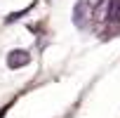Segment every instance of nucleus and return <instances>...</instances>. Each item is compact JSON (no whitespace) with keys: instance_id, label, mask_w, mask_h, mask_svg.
Listing matches in <instances>:
<instances>
[{"instance_id":"f03ea898","label":"nucleus","mask_w":120,"mask_h":118,"mask_svg":"<svg viewBox=\"0 0 120 118\" xmlns=\"http://www.w3.org/2000/svg\"><path fill=\"white\" fill-rule=\"evenodd\" d=\"M24 64H28V52H26V50H14V52H10V57H7V66H10V69H19V66H24Z\"/></svg>"},{"instance_id":"20e7f679","label":"nucleus","mask_w":120,"mask_h":118,"mask_svg":"<svg viewBox=\"0 0 120 118\" xmlns=\"http://www.w3.org/2000/svg\"><path fill=\"white\" fill-rule=\"evenodd\" d=\"M115 21H118V24H120V12H118V17H115Z\"/></svg>"},{"instance_id":"7ed1b4c3","label":"nucleus","mask_w":120,"mask_h":118,"mask_svg":"<svg viewBox=\"0 0 120 118\" xmlns=\"http://www.w3.org/2000/svg\"><path fill=\"white\" fill-rule=\"evenodd\" d=\"M111 3L113 0H99V5L94 7V19L97 21H106L111 17Z\"/></svg>"},{"instance_id":"f257e3e1","label":"nucleus","mask_w":120,"mask_h":118,"mask_svg":"<svg viewBox=\"0 0 120 118\" xmlns=\"http://www.w3.org/2000/svg\"><path fill=\"white\" fill-rule=\"evenodd\" d=\"M87 17H94V7L87 3V0H82V3H78L75 5V24H85L87 21Z\"/></svg>"}]
</instances>
